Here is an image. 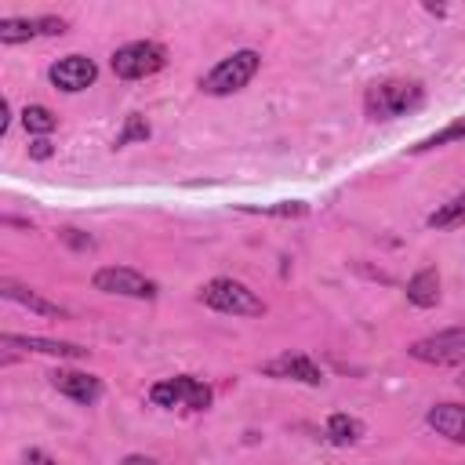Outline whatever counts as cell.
I'll use <instances>...</instances> for the list:
<instances>
[{
  "label": "cell",
  "mask_w": 465,
  "mask_h": 465,
  "mask_svg": "<svg viewBox=\"0 0 465 465\" xmlns=\"http://www.w3.org/2000/svg\"><path fill=\"white\" fill-rule=\"evenodd\" d=\"M425 102V87L418 80H381L371 84L363 94V113L371 120H396L414 113Z\"/></svg>",
  "instance_id": "1"
},
{
  "label": "cell",
  "mask_w": 465,
  "mask_h": 465,
  "mask_svg": "<svg viewBox=\"0 0 465 465\" xmlns=\"http://www.w3.org/2000/svg\"><path fill=\"white\" fill-rule=\"evenodd\" d=\"M262 69V54L254 47H240L232 54H225L211 73L200 76V91L211 94V98H225V94H236L243 91Z\"/></svg>",
  "instance_id": "2"
},
{
  "label": "cell",
  "mask_w": 465,
  "mask_h": 465,
  "mask_svg": "<svg viewBox=\"0 0 465 465\" xmlns=\"http://www.w3.org/2000/svg\"><path fill=\"white\" fill-rule=\"evenodd\" d=\"M200 302L214 312H225V316H265V302L240 280L232 276H214L200 287Z\"/></svg>",
  "instance_id": "3"
},
{
  "label": "cell",
  "mask_w": 465,
  "mask_h": 465,
  "mask_svg": "<svg viewBox=\"0 0 465 465\" xmlns=\"http://www.w3.org/2000/svg\"><path fill=\"white\" fill-rule=\"evenodd\" d=\"M214 400L211 385L196 374H174V378H160L149 385V403L153 407H189V411H207Z\"/></svg>",
  "instance_id": "4"
},
{
  "label": "cell",
  "mask_w": 465,
  "mask_h": 465,
  "mask_svg": "<svg viewBox=\"0 0 465 465\" xmlns=\"http://www.w3.org/2000/svg\"><path fill=\"white\" fill-rule=\"evenodd\" d=\"M109 65H113L116 80H145L167 65V47L156 40H131V44L113 51Z\"/></svg>",
  "instance_id": "5"
},
{
  "label": "cell",
  "mask_w": 465,
  "mask_h": 465,
  "mask_svg": "<svg viewBox=\"0 0 465 465\" xmlns=\"http://www.w3.org/2000/svg\"><path fill=\"white\" fill-rule=\"evenodd\" d=\"M91 287L102 294H116V298H134V302H156L160 298V283L149 280L145 272L131 269V265H98L91 276Z\"/></svg>",
  "instance_id": "6"
},
{
  "label": "cell",
  "mask_w": 465,
  "mask_h": 465,
  "mask_svg": "<svg viewBox=\"0 0 465 465\" xmlns=\"http://www.w3.org/2000/svg\"><path fill=\"white\" fill-rule=\"evenodd\" d=\"M407 356L429 367H461L465 363V327H447L436 334H425L407 345Z\"/></svg>",
  "instance_id": "7"
},
{
  "label": "cell",
  "mask_w": 465,
  "mask_h": 465,
  "mask_svg": "<svg viewBox=\"0 0 465 465\" xmlns=\"http://www.w3.org/2000/svg\"><path fill=\"white\" fill-rule=\"evenodd\" d=\"M0 349L4 352H40V356H54V360H87L91 349L80 341H62V338H44V334H0Z\"/></svg>",
  "instance_id": "8"
},
{
  "label": "cell",
  "mask_w": 465,
  "mask_h": 465,
  "mask_svg": "<svg viewBox=\"0 0 465 465\" xmlns=\"http://www.w3.org/2000/svg\"><path fill=\"white\" fill-rule=\"evenodd\" d=\"M47 80L62 94H80L98 80V62L87 58V54H62L58 62H51Z\"/></svg>",
  "instance_id": "9"
},
{
  "label": "cell",
  "mask_w": 465,
  "mask_h": 465,
  "mask_svg": "<svg viewBox=\"0 0 465 465\" xmlns=\"http://www.w3.org/2000/svg\"><path fill=\"white\" fill-rule=\"evenodd\" d=\"M65 29H69V22L58 18V15H40V18L7 15V18H0V44L15 47V44H29L36 36H62Z\"/></svg>",
  "instance_id": "10"
},
{
  "label": "cell",
  "mask_w": 465,
  "mask_h": 465,
  "mask_svg": "<svg viewBox=\"0 0 465 465\" xmlns=\"http://www.w3.org/2000/svg\"><path fill=\"white\" fill-rule=\"evenodd\" d=\"M51 385H54L65 400H73V403H80V407H91V403L102 400V378L91 374V371L58 367V371H51Z\"/></svg>",
  "instance_id": "11"
},
{
  "label": "cell",
  "mask_w": 465,
  "mask_h": 465,
  "mask_svg": "<svg viewBox=\"0 0 465 465\" xmlns=\"http://www.w3.org/2000/svg\"><path fill=\"white\" fill-rule=\"evenodd\" d=\"M265 378L280 381H302V385H323V371L305 356V352H280L276 360H265L258 367Z\"/></svg>",
  "instance_id": "12"
},
{
  "label": "cell",
  "mask_w": 465,
  "mask_h": 465,
  "mask_svg": "<svg viewBox=\"0 0 465 465\" xmlns=\"http://www.w3.org/2000/svg\"><path fill=\"white\" fill-rule=\"evenodd\" d=\"M0 298H4V302H15V305H22V309H29V312H36V316H54V320H65V316H69L65 305L44 298L40 291H33L29 283H18V280H11V276H0Z\"/></svg>",
  "instance_id": "13"
},
{
  "label": "cell",
  "mask_w": 465,
  "mask_h": 465,
  "mask_svg": "<svg viewBox=\"0 0 465 465\" xmlns=\"http://www.w3.org/2000/svg\"><path fill=\"white\" fill-rule=\"evenodd\" d=\"M425 421L436 436H447L450 443H465V403H432Z\"/></svg>",
  "instance_id": "14"
},
{
  "label": "cell",
  "mask_w": 465,
  "mask_h": 465,
  "mask_svg": "<svg viewBox=\"0 0 465 465\" xmlns=\"http://www.w3.org/2000/svg\"><path fill=\"white\" fill-rule=\"evenodd\" d=\"M440 298H443V291H440V269H436V265H421V269L407 280V302H411L414 309H436Z\"/></svg>",
  "instance_id": "15"
},
{
  "label": "cell",
  "mask_w": 465,
  "mask_h": 465,
  "mask_svg": "<svg viewBox=\"0 0 465 465\" xmlns=\"http://www.w3.org/2000/svg\"><path fill=\"white\" fill-rule=\"evenodd\" d=\"M327 440L334 443V447H352V443H360V436H363V421L360 418H352V414H345V411H334L331 418H327Z\"/></svg>",
  "instance_id": "16"
},
{
  "label": "cell",
  "mask_w": 465,
  "mask_h": 465,
  "mask_svg": "<svg viewBox=\"0 0 465 465\" xmlns=\"http://www.w3.org/2000/svg\"><path fill=\"white\" fill-rule=\"evenodd\" d=\"M425 225H429V229H436V232L465 225V193H458V196H450L447 203H440V207L425 218Z\"/></svg>",
  "instance_id": "17"
},
{
  "label": "cell",
  "mask_w": 465,
  "mask_h": 465,
  "mask_svg": "<svg viewBox=\"0 0 465 465\" xmlns=\"http://www.w3.org/2000/svg\"><path fill=\"white\" fill-rule=\"evenodd\" d=\"M22 127H25L33 138H47V134L58 127V116H54L47 105L33 102V105H25V109H22Z\"/></svg>",
  "instance_id": "18"
},
{
  "label": "cell",
  "mask_w": 465,
  "mask_h": 465,
  "mask_svg": "<svg viewBox=\"0 0 465 465\" xmlns=\"http://www.w3.org/2000/svg\"><path fill=\"white\" fill-rule=\"evenodd\" d=\"M461 138H465V116H454L447 127H440V131L425 134L421 142H414L411 153H429V149H440V145H450V142H461Z\"/></svg>",
  "instance_id": "19"
},
{
  "label": "cell",
  "mask_w": 465,
  "mask_h": 465,
  "mask_svg": "<svg viewBox=\"0 0 465 465\" xmlns=\"http://www.w3.org/2000/svg\"><path fill=\"white\" fill-rule=\"evenodd\" d=\"M243 214H269V218H302L309 214V203L305 200H280V203H240Z\"/></svg>",
  "instance_id": "20"
},
{
  "label": "cell",
  "mask_w": 465,
  "mask_h": 465,
  "mask_svg": "<svg viewBox=\"0 0 465 465\" xmlns=\"http://www.w3.org/2000/svg\"><path fill=\"white\" fill-rule=\"evenodd\" d=\"M149 134H153L149 120H145L142 113H127V116H124V127H120V134L113 138V149H124V145H131V142H145Z\"/></svg>",
  "instance_id": "21"
},
{
  "label": "cell",
  "mask_w": 465,
  "mask_h": 465,
  "mask_svg": "<svg viewBox=\"0 0 465 465\" xmlns=\"http://www.w3.org/2000/svg\"><path fill=\"white\" fill-rule=\"evenodd\" d=\"M58 236H62V243H69L73 251H94V240H91L87 232H80V229H62Z\"/></svg>",
  "instance_id": "22"
},
{
  "label": "cell",
  "mask_w": 465,
  "mask_h": 465,
  "mask_svg": "<svg viewBox=\"0 0 465 465\" xmlns=\"http://www.w3.org/2000/svg\"><path fill=\"white\" fill-rule=\"evenodd\" d=\"M54 156V145L47 138H33L29 142V160H51Z\"/></svg>",
  "instance_id": "23"
},
{
  "label": "cell",
  "mask_w": 465,
  "mask_h": 465,
  "mask_svg": "<svg viewBox=\"0 0 465 465\" xmlns=\"http://www.w3.org/2000/svg\"><path fill=\"white\" fill-rule=\"evenodd\" d=\"M25 465H58V461H54V458H47L40 447H29V450H25Z\"/></svg>",
  "instance_id": "24"
},
{
  "label": "cell",
  "mask_w": 465,
  "mask_h": 465,
  "mask_svg": "<svg viewBox=\"0 0 465 465\" xmlns=\"http://www.w3.org/2000/svg\"><path fill=\"white\" fill-rule=\"evenodd\" d=\"M11 131V98H0V134Z\"/></svg>",
  "instance_id": "25"
},
{
  "label": "cell",
  "mask_w": 465,
  "mask_h": 465,
  "mask_svg": "<svg viewBox=\"0 0 465 465\" xmlns=\"http://www.w3.org/2000/svg\"><path fill=\"white\" fill-rule=\"evenodd\" d=\"M120 465H160L156 458H149V454H127Z\"/></svg>",
  "instance_id": "26"
},
{
  "label": "cell",
  "mask_w": 465,
  "mask_h": 465,
  "mask_svg": "<svg viewBox=\"0 0 465 465\" xmlns=\"http://www.w3.org/2000/svg\"><path fill=\"white\" fill-rule=\"evenodd\" d=\"M458 389H461V392H465V371H461V378H458Z\"/></svg>",
  "instance_id": "27"
}]
</instances>
